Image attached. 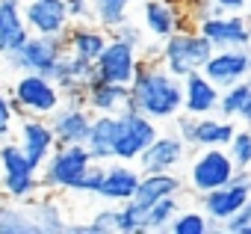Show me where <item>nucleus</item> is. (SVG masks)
Here are the masks:
<instances>
[{
    "label": "nucleus",
    "mask_w": 251,
    "mask_h": 234,
    "mask_svg": "<svg viewBox=\"0 0 251 234\" xmlns=\"http://www.w3.org/2000/svg\"><path fill=\"white\" fill-rule=\"evenodd\" d=\"M130 95H133V107L157 122L175 119L177 113H183V80L160 62L139 59L136 77L130 83Z\"/></svg>",
    "instance_id": "1"
},
{
    "label": "nucleus",
    "mask_w": 251,
    "mask_h": 234,
    "mask_svg": "<svg viewBox=\"0 0 251 234\" xmlns=\"http://www.w3.org/2000/svg\"><path fill=\"white\" fill-rule=\"evenodd\" d=\"M92 163H95V157L86 148V143H74V146L59 143L53 148V154L45 160V166L39 169L42 190H50V193H74Z\"/></svg>",
    "instance_id": "2"
},
{
    "label": "nucleus",
    "mask_w": 251,
    "mask_h": 234,
    "mask_svg": "<svg viewBox=\"0 0 251 234\" xmlns=\"http://www.w3.org/2000/svg\"><path fill=\"white\" fill-rule=\"evenodd\" d=\"M42 190L39 166L24 154V148L15 140L0 143V196L27 202Z\"/></svg>",
    "instance_id": "3"
},
{
    "label": "nucleus",
    "mask_w": 251,
    "mask_h": 234,
    "mask_svg": "<svg viewBox=\"0 0 251 234\" xmlns=\"http://www.w3.org/2000/svg\"><path fill=\"white\" fill-rule=\"evenodd\" d=\"M12 104L18 110V116H50L62 107V89L53 83V77L39 74V71H21V77L12 83Z\"/></svg>",
    "instance_id": "4"
},
{
    "label": "nucleus",
    "mask_w": 251,
    "mask_h": 234,
    "mask_svg": "<svg viewBox=\"0 0 251 234\" xmlns=\"http://www.w3.org/2000/svg\"><path fill=\"white\" fill-rule=\"evenodd\" d=\"M213 51L216 48L210 45V39L201 36L198 30H177L163 42V65L183 80L192 71H201Z\"/></svg>",
    "instance_id": "5"
},
{
    "label": "nucleus",
    "mask_w": 251,
    "mask_h": 234,
    "mask_svg": "<svg viewBox=\"0 0 251 234\" xmlns=\"http://www.w3.org/2000/svg\"><path fill=\"white\" fill-rule=\"evenodd\" d=\"M160 137L157 119L145 116L142 110H124L118 113V137H115V160L136 163L142 151Z\"/></svg>",
    "instance_id": "6"
},
{
    "label": "nucleus",
    "mask_w": 251,
    "mask_h": 234,
    "mask_svg": "<svg viewBox=\"0 0 251 234\" xmlns=\"http://www.w3.org/2000/svg\"><path fill=\"white\" fill-rule=\"evenodd\" d=\"M233 175H236V163L227 148H198L189 166V187L198 196H204L210 190L230 184Z\"/></svg>",
    "instance_id": "7"
},
{
    "label": "nucleus",
    "mask_w": 251,
    "mask_h": 234,
    "mask_svg": "<svg viewBox=\"0 0 251 234\" xmlns=\"http://www.w3.org/2000/svg\"><path fill=\"white\" fill-rule=\"evenodd\" d=\"M68 51L65 45V36H39L33 33L15 54L6 57V62L18 71H39V74H48L56 68V62L62 59V54Z\"/></svg>",
    "instance_id": "8"
},
{
    "label": "nucleus",
    "mask_w": 251,
    "mask_h": 234,
    "mask_svg": "<svg viewBox=\"0 0 251 234\" xmlns=\"http://www.w3.org/2000/svg\"><path fill=\"white\" fill-rule=\"evenodd\" d=\"M201 36L210 39L216 51L225 48H251V21L242 12H213L195 24Z\"/></svg>",
    "instance_id": "9"
},
{
    "label": "nucleus",
    "mask_w": 251,
    "mask_h": 234,
    "mask_svg": "<svg viewBox=\"0 0 251 234\" xmlns=\"http://www.w3.org/2000/svg\"><path fill=\"white\" fill-rule=\"evenodd\" d=\"M95 65H98V77L130 86L136 77V68H139V48L109 36V42H106L103 54L95 59Z\"/></svg>",
    "instance_id": "10"
},
{
    "label": "nucleus",
    "mask_w": 251,
    "mask_h": 234,
    "mask_svg": "<svg viewBox=\"0 0 251 234\" xmlns=\"http://www.w3.org/2000/svg\"><path fill=\"white\" fill-rule=\"evenodd\" d=\"M15 143L24 148V154L42 169L45 160L53 154V148L59 146L53 128H50V119H42V116H21L18 119V128H15Z\"/></svg>",
    "instance_id": "11"
},
{
    "label": "nucleus",
    "mask_w": 251,
    "mask_h": 234,
    "mask_svg": "<svg viewBox=\"0 0 251 234\" xmlns=\"http://www.w3.org/2000/svg\"><path fill=\"white\" fill-rule=\"evenodd\" d=\"M24 18L30 33H39V36H65L74 21L65 0H27Z\"/></svg>",
    "instance_id": "12"
},
{
    "label": "nucleus",
    "mask_w": 251,
    "mask_h": 234,
    "mask_svg": "<svg viewBox=\"0 0 251 234\" xmlns=\"http://www.w3.org/2000/svg\"><path fill=\"white\" fill-rule=\"evenodd\" d=\"M213 83L233 86L245 77H251V48H225V51H213V57L207 59V65L201 68Z\"/></svg>",
    "instance_id": "13"
},
{
    "label": "nucleus",
    "mask_w": 251,
    "mask_h": 234,
    "mask_svg": "<svg viewBox=\"0 0 251 234\" xmlns=\"http://www.w3.org/2000/svg\"><path fill=\"white\" fill-rule=\"evenodd\" d=\"M139 178H142V169H136L127 160L106 163V172H103V184L98 190V199L106 202V205H124V202H130L136 196Z\"/></svg>",
    "instance_id": "14"
},
{
    "label": "nucleus",
    "mask_w": 251,
    "mask_h": 234,
    "mask_svg": "<svg viewBox=\"0 0 251 234\" xmlns=\"http://www.w3.org/2000/svg\"><path fill=\"white\" fill-rule=\"evenodd\" d=\"M251 199V181H230L219 190H210L201 196V210L213 219V222H227L245 202Z\"/></svg>",
    "instance_id": "15"
},
{
    "label": "nucleus",
    "mask_w": 251,
    "mask_h": 234,
    "mask_svg": "<svg viewBox=\"0 0 251 234\" xmlns=\"http://www.w3.org/2000/svg\"><path fill=\"white\" fill-rule=\"evenodd\" d=\"M92 119H95V113L86 104H68V101H62V107L50 116V128H53V134H56L59 143L74 146V143H86L89 140Z\"/></svg>",
    "instance_id": "16"
},
{
    "label": "nucleus",
    "mask_w": 251,
    "mask_h": 234,
    "mask_svg": "<svg viewBox=\"0 0 251 234\" xmlns=\"http://www.w3.org/2000/svg\"><path fill=\"white\" fill-rule=\"evenodd\" d=\"M86 107L92 113H115V116L124 110H136L127 83H112L103 77H95L86 86Z\"/></svg>",
    "instance_id": "17"
},
{
    "label": "nucleus",
    "mask_w": 251,
    "mask_h": 234,
    "mask_svg": "<svg viewBox=\"0 0 251 234\" xmlns=\"http://www.w3.org/2000/svg\"><path fill=\"white\" fill-rule=\"evenodd\" d=\"M186 157V143L177 134H160L136 160L142 172H175Z\"/></svg>",
    "instance_id": "18"
},
{
    "label": "nucleus",
    "mask_w": 251,
    "mask_h": 234,
    "mask_svg": "<svg viewBox=\"0 0 251 234\" xmlns=\"http://www.w3.org/2000/svg\"><path fill=\"white\" fill-rule=\"evenodd\" d=\"M222 101V86L213 83L204 71H192L183 77V110L192 116H213L219 113Z\"/></svg>",
    "instance_id": "19"
},
{
    "label": "nucleus",
    "mask_w": 251,
    "mask_h": 234,
    "mask_svg": "<svg viewBox=\"0 0 251 234\" xmlns=\"http://www.w3.org/2000/svg\"><path fill=\"white\" fill-rule=\"evenodd\" d=\"M30 36L33 33L24 18V0H0V57L15 54Z\"/></svg>",
    "instance_id": "20"
},
{
    "label": "nucleus",
    "mask_w": 251,
    "mask_h": 234,
    "mask_svg": "<svg viewBox=\"0 0 251 234\" xmlns=\"http://www.w3.org/2000/svg\"><path fill=\"white\" fill-rule=\"evenodd\" d=\"M180 18H183V9L169 3V0H145L142 3V21H145V30L148 36H154L157 42H166L172 33L183 30L180 27Z\"/></svg>",
    "instance_id": "21"
},
{
    "label": "nucleus",
    "mask_w": 251,
    "mask_h": 234,
    "mask_svg": "<svg viewBox=\"0 0 251 234\" xmlns=\"http://www.w3.org/2000/svg\"><path fill=\"white\" fill-rule=\"evenodd\" d=\"M27 205H30V213H33L39 234H65L68 231V219H65V210H62L56 193L39 190L33 199H27Z\"/></svg>",
    "instance_id": "22"
},
{
    "label": "nucleus",
    "mask_w": 251,
    "mask_h": 234,
    "mask_svg": "<svg viewBox=\"0 0 251 234\" xmlns=\"http://www.w3.org/2000/svg\"><path fill=\"white\" fill-rule=\"evenodd\" d=\"M115 137H118V116L115 113H95L86 148L92 151V157L98 163L115 160Z\"/></svg>",
    "instance_id": "23"
},
{
    "label": "nucleus",
    "mask_w": 251,
    "mask_h": 234,
    "mask_svg": "<svg viewBox=\"0 0 251 234\" xmlns=\"http://www.w3.org/2000/svg\"><path fill=\"white\" fill-rule=\"evenodd\" d=\"M106 42H109V30L100 27V24H86V21H80L77 27H71V30L65 33L68 51L77 54V57H86V59H92V62L103 54Z\"/></svg>",
    "instance_id": "24"
},
{
    "label": "nucleus",
    "mask_w": 251,
    "mask_h": 234,
    "mask_svg": "<svg viewBox=\"0 0 251 234\" xmlns=\"http://www.w3.org/2000/svg\"><path fill=\"white\" fill-rule=\"evenodd\" d=\"M180 190H183V181H180L177 169H175V172H142L133 202H139V205H154V202H160V199L180 196Z\"/></svg>",
    "instance_id": "25"
},
{
    "label": "nucleus",
    "mask_w": 251,
    "mask_h": 234,
    "mask_svg": "<svg viewBox=\"0 0 251 234\" xmlns=\"http://www.w3.org/2000/svg\"><path fill=\"white\" fill-rule=\"evenodd\" d=\"M233 134H236L233 119H225V116H219V119L216 116H198L192 148H227Z\"/></svg>",
    "instance_id": "26"
},
{
    "label": "nucleus",
    "mask_w": 251,
    "mask_h": 234,
    "mask_svg": "<svg viewBox=\"0 0 251 234\" xmlns=\"http://www.w3.org/2000/svg\"><path fill=\"white\" fill-rule=\"evenodd\" d=\"M0 234H39L27 202L0 196Z\"/></svg>",
    "instance_id": "27"
},
{
    "label": "nucleus",
    "mask_w": 251,
    "mask_h": 234,
    "mask_svg": "<svg viewBox=\"0 0 251 234\" xmlns=\"http://www.w3.org/2000/svg\"><path fill=\"white\" fill-rule=\"evenodd\" d=\"M130 3L133 0H92V18H95V24H100L106 30H115L127 21Z\"/></svg>",
    "instance_id": "28"
},
{
    "label": "nucleus",
    "mask_w": 251,
    "mask_h": 234,
    "mask_svg": "<svg viewBox=\"0 0 251 234\" xmlns=\"http://www.w3.org/2000/svg\"><path fill=\"white\" fill-rule=\"evenodd\" d=\"M177 213H180L177 196H169V199H160L154 205H145V231H166L175 222Z\"/></svg>",
    "instance_id": "29"
},
{
    "label": "nucleus",
    "mask_w": 251,
    "mask_h": 234,
    "mask_svg": "<svg viewBox=\"0 0 251 234\" xmlns=\"http://www.w3.org/2000/svg\"><path fill=\"white\" fill-rule=\"evenodd\" d=\"M251 101V77L233 83V86H225L222 89V101H219V116L225 119H236L242 113V107Z\"/></svg>",
    "instance_id": "30"
},
{
    "label": "nucleus",
    "mask_w": 251,
    "mask_h": 234,
    "mask_svg": "<svg viewBox=\"0 0 251 234\" xmlns=\"http://www.w3.org/2000/svg\"><path fill=\"white\" fill-rule=\"evenodd\" d=\"M172 234H207L213 231V219L204 210H180L175 222L169 225Z\"/></svg>",
    "instance_id": "31"
},
{
    "label": "nucleus",
    "mask_w": 251,
    "mask_h": 234,
    "mask_svg": "<svg viewBox=\"0 0 251 234\" xmlns=\"http://www.w3.org/2000/svg\"><path fill=\"white\" fill-rule=\"evenodd\" d=\"M115 231L121 234H136V231H145V205L139 202H124L118 205V219H115Z\"/></svg>",
    "instance_id": "32"
},
{
    "label": "nucleus",
    "mask_w": 251,
    "mask_h": 234,
    "mask_svg": "<svg viewBox=\"0 0 251 234\" xmlns=\"http://www.w3.org/2000/svg\"><path fill=\"white\" fill-rule=\"evenodd\" d=\"M227 151H230L236 169H248L251 172V128L236 131L233 140H230V146H227Z\"/></svg>",
    "instance_id": "33"
},
{
    "label": "nucleus",
    "mask_w": 251,
    "mask_h": 234,
    "mask_svg": "<svg viewBox=\"0 0 251 234\" xmlns=\"http://www.w3.org/2000/svg\"><path fill=\"white\" fill-rule=\"evenodd\" d=\"M103 172H106V163H92L89 166V172L83 175V181L77 184V190L74 193H83V196H95L98 199V190H100V184H103Z\"/></svg>",
    "instance_id": "34"
},
{
    "label": "nucleus",
    "mask_w": 251,
    "mask_h": 234,
    "mask_svg": "<svg viewBox=\"0 0 251 234\" xmlns=\"http://www.w3.org/2000/svg\"><path fill=\"white\" fill-rule=\"evenodd\" d=\"M15 116H18V110H15V104H12V95L0 92V143L12 137V131H15V128H12Z\"/></svg>",
    "instance_id": "35"
},
{
    "label": "nucleus",
    "mask_w": 251,
    "mask_h": 234,
    "mask_svg": "<svg viewBox=\"0 0 251 234\" xmlns=\"http://www.w3.org/2000/svg\"><path fill=\"white\" fill-rule=\"evenodd\" d=\"M115 219H118V205L115 207H106V210H98L92 216V222H86V234H106V231H115Z\"/></svg>",
    "instance_id": "36"
},
{
    "label": "nucleus",
    "mask_w": 251,
    "mask_h": 234,
    "mask_svg": "<svg viewBox=\"0 0 251 234\" xmlns=\"http://www.w3.org/2000/svg\"><path fill=\"white\" fill-rule=\"evenodd\" d=\"M248 225H251V199H248V202H245V205H242V207H239L230 219H227V222H222V225H219V231H227V234H242Z\"/></svg>",
    "instance_id": "37"
},
{
    "label": "nucleus",
    "mask_w": 251,
    "mask_h": 234,
    "mask_svg": "<svg viewBox=\"0 0 251 234\" xmlns=\"http://www.w3.org/2000/svg\"><path fill=\"white\" fill-rule=\"evenodd\" d=\"M109 36H115V39H121V42H130V45H142V30L136 27V24H130V21H124L121 27H115V30H109Z\"/></svg>",
    "instance_id": "38"
},
{
    "label": "nucleus",
    "mask_w": 251,
    "mask_h": 234,
    "mask_svg": "<svg viewBox=\"0 0 251 234\" xmlns=\"http://www.w3.org/2000/svg\"><path fill=\"white\" fill-rule=\"evenodd\" d=\"M65 3H68V12H71L74 21L92 18V0H65Z\"/></svg>",
    "instance_id": "39"
},
{
    "label": "nucleus",
    "mask_w": 251,
    "mask_h": 234,
    "mask_svg": "<svg viewBox=\"0 0 251 234\" xmlns=\"http://www.w3.org/2000/svg\"><path fill=\"white\" fill-rule=\"evenodd\" d=\"M216 12H248L251 0H210Z\"/></svg>",
    "instance_id": "40"
},
{
    "label": "nucleus",
    "mask_w": 251,
    "mask_h": 234,
    "mask_svg": "<svg viewBox=\"0 0 251 234\" xmlns=\"http://www.w3.org/2000/svg\"><path fill=\"white\" fill-rule=\"evenodd\" d=\"M236 119H239V122H242V125H245V128H251V101H248V104H245V107H242V113H239V116H236Z\"/></svg>",
    "instance_id": "41"
},
{
    "label": "nucleus",
    "mask_w": 251,
    "mask_h": 234,
    "mask_svg": "<svg viewBox=\"0 0 251 234\" xmlns=\"http://www.w3.org/2000/svg\"><path fill=\"white\" fill-rule=\"evenodd\" d=\"M248 12H251V3H248Z\"/></svg>",
    "instance_id": "42"
},
{
    "label": "nucleus",
    "mask_w": 251,
    "mask_h": 234,
    "mask_svg": "<svg viewBox=\"0 0 251 234\" xmlns=\"http://www.w3.org/2000/svg\"><path fill=\"white\" fill-rule=\"evenodd\" d=\"M24 3H27V0H24Z\"/></svg>",
    "instance_id": "43"
}]
</instances>
